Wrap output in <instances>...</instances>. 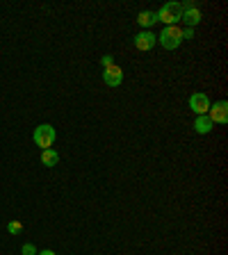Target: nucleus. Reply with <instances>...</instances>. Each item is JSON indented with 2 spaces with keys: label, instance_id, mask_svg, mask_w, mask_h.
Listing matches in <instances>:
<instances>
[{
  "label": "nucleus",
  "instance_id": "1",
  "mask_svg": "<svg viewBox=\"0 0 228 255\" xmlns=\"http://www.w3.org/2000/svg\"><path fill=\"white\" fill-rule=\"evenodd\" d=\"M183 41V30L178 25H167L165 30L160 32V46L167 50H176Z\"/></svg>",
  "mask_w": 228,
  "mask_h": 255
},
{
  "label": "nucleus",
  "instance_id": "2",
  "mask_svg": "<svg viewBox=\"0 0 228 255\" xmlns=\"http://www.w3.org/2000/svg\"><path fill=\"white\" fill-rule=\"evenodd\" d=\"M183 18V5L181 2H167V5L160 7L158 11V21L167 23V25H174Z\"/></svg>",
  "mask_w": 228,
  "mask_h": 255
},
{
  "label": "nucleus",
  "instance_id": "3",
  "mask_svg": "<svg viewBox=\"0 0 228 255\" xmlns=\"http://www.w3.org/2000/svg\"><path fill=\"white\" fill-rule=\"evenodd\" d=\"M32 139H34V143H37L41 150L50 148L53 141H55V128L50 126V123H41V126H37V130H34Z\"/></svg>",
  "mask_w": 228,
  "mask_h": 255
},
{
  "label": "nucleus",
  "instance_id": "4",
  "mask_svg": "<svg viewBox=\"0 0 228 255\" xmlns=\"http://www.w3.org/2000/svg\"><path fill=\"white\" fill-rule=\"evenodd\" d=\"M190 110L194 112L197 117L206 114V112L210 110V98H208L206 94H192L190 96Z\"/></svg>",
  "mask_w": 228,
  "mask_h": 255
},
{
  "label": "nucleus",
  "instance_id": "5",
  "mask_svg": "<svg viewBox=\"0 0 228 255\" xmlns=\"http://www.w3.org/2000/svg\"><path fill=\"white\" fill-rule=\"evenodd\" d=\"M208 119L213 123H228V103L226 101H219L215 103L213 107H210V114H208Z\"/></svg>",
  "mask_w": 228,
  "mask_h": 255
},
{
  "label": "nucleus",
  "instance_id": "6",
  "mask_svg": "<svg viewBox=\"0 0 228 255\" xmlns=\"http://www.w3.org/2000/svg\"><path fill=\"white\" fill-rule=\"evenodd\" d=\"M103 80H105L107 87H119L123 82V71L119 69L117 64H112V66H107V69L103 71Z\"/></svg>",
  "mask_w": 228,
  "mask_h": 255
},
{
  "label": "nucleus",
  "instance_id": "7",
  "mask_svg": "<svg viewBox=\"0 0 228 255\" xmlns=\"http://www.w3.org/2000/svg\"><path fill=\"white\" fill-rule=\"evenodd\" d=\"M155 41H158V34H153V32H139L137 37H135V48L137 50H151L155 46Z\"/></svg>",
  "mask_w": 228,
  "mask_h": 255
},
{
  "label": "nucleus",
  "instance_id": "8",
  "mask_svg": "<svg viewBox=\"0 0 228 255\" xmlns=\"http://www.w3.org/2000/svg\"><path fill=\"white\" fill-rule=\"evenodd\" d=\"M181 21H185L187 27L199 25V23H201V11H199L194 5H190V2H187V5H183V18H181Z\"/></svg>",
  "mask_w": 228,
  "mask_h": 255
},
{
  "label": "nucleus",
  "instance_id": "9",
  "mask_svg": "<svg viewBox=\"0 0 228 255\" xmlns=\"http://www.w3.org/2000/svg\"><path fill=\"white\" fill-rule=\"evenodd\" d=\"M213 128H215V123L208 119V114H201V117H197V121H194V130H197L199 134H208Z\"/></svg>",
  "mask_w": 228,
  "mask_h": 255
},
{
  "label": "nucleus",
  "instance_id": "10",
  "mask_svg": "<svg viewBox=\"0 0 228 255\" xmlns=\"http://www.w3.org/2000/svg\"><path fill=\"white\" fill-rule=\"evenodd\" d=\"M41 162H43V166H55L59 162V155H57V150H53V148H46V150H41Z\"/></svg>",
  "mask_w": 228,
  "mask_h": 255
},
{
  "label": "nucleus",
  "instance_id": "11",
  "mask_svg": "<svg viewBox=\"0 0 228 255\" xmlns=\"http://www.w3.org/2000/svg\"><path fill=\"white\" fill-rule=\"evenodd\" d=\"M137 23L144 27H151L153 23H158V11H142L137 16Z\"/></svg>",
  "mask_w": 228,
  "mask_h": 255
},
{
  "label": "nucleus",
  "instance_id": "12",
  "mask_svg": "<svg viewBox=\"0 0 228 255\" xmlns=\"http://www.w3.org/2000/svg\"><path fill=\"white\" fill-rule=\"evenodd\" d=\"M7 230H9L11 235H18L23 230V223L21 221H9V223H7Z\"/></svg>",
  "mask_w": 228,
  "mask_h": 255
},
{
  "label": "nucleus",
  "instance_id": "13",
  "mask_svg": "<svg viewBox=\"0 0 228 255\" xmlns=\"http://www.w3.org/2000/svg\"><path fill=\"white\" fill-rule=\"evenodd\" d=\"M21 253H23V255H39L37 249H34V244H23Z\"/></svg>",
  "mask_w": 228,
  "mask_h": 255
},
{
  "label": "nucleus",
  "instance_id": "14",
  "mask_svg": "<svg viewBox=\"0 0 228 255\" xmlns=\"http://www.w3.org/2000/svg\"><path fill=\"white\" fill-rule=\"evenodd\" d=\"M101 64H103V69H107V66H112V64H114V62H112V57H110V55H105V57L101 59Z\"/></svg>",
  "mask_w": 228,
  "mask_h": 255
},
{
  "label": "nucleus",
  "instance_id": "15",
  "mask_svg": "<svg viewBox=\"0 0 228 255\" xmlns=\"http://www.w3.org/2000/svg\"><path fill=\"white\" fill-rule=\"evenodd\" d=\"M194 37V27H187L185 32H183V39H192Z\"/></svg>",
  "mask_w": 228,
  "mask_h": 255
},
{
  "label": "nucleus",
  "instance_id": "16",
  "mask_svg": "<svg viewBox=\"0 0 228 255\" xmlns=\"http://www.w3.org/2000/svg\"><path fill=\"white\" fill-rule=\"evenodd\" d=\"M39 255H57V253H53V251H41Z\"/></svg>",
  "mask_w": 228,
  "mask_h": 255
}]
</instances>
